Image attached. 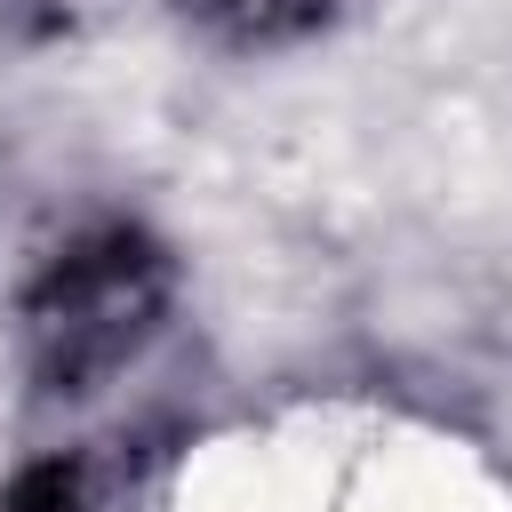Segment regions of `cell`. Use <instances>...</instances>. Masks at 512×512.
<instances>
[{
	"instance_id": "cell-1",
	"label": "cell",
	"mask_w": 512,
	"mask_h": 512,
	"mask_svg": "<svg viewBox=\"0 0 512 512\" xmlns=\"http://www.w3.org/2000/svg\"><path fill=\"white\" fill-rule=\"evenodd\" d=\"M176 312V248L136 216L64 232L16 288V368L32 400H96L120 384Z\"/></svg>"
},
{
	"instance_id": "cell-2",
	"label": "cell",
	"mask_w": 512,
	"mask_h": 512,
	"mask_svg": "<svg viewBox=\"0 0 512 512\" xmlns=\"http://www.w3.org/2000/svg\"><path fill=\"white\" fill-rule=\"evenodd\" d=\"M168 16L216 56H288L328 40L352 0H168Z\"/></svg>"
},
{
	"instance_id": "cell-3",
	"label": "cell",
	"mask_w": 512,
	"mask_h": 512,
	"mask_svg": "<svg viewBox=\"0 0 512 512\" xmlns=\"http://www.w3.org/2000/svg\"><path fill=\"white\" fill-rule=\"evenodd\" d=\"M0 512H104L96 504V464L88 456H32L0 480Z\"/></svg>"
},
{
	"instance_id": "cell-4",
	"label": "cell",
	"mask_w": 512,
	"mask_h": 512,
	"mask_svg": "<svg viewBox=\"0 0 512 512\" xmlns=\"http://www.w3.org/2000/svg\"><path fill=\"white\" fill-rule=\"evenodd\" d=\"M120 0H0V40L8 48H72L88 40Z\"/></svg>"
}]
</instances>
